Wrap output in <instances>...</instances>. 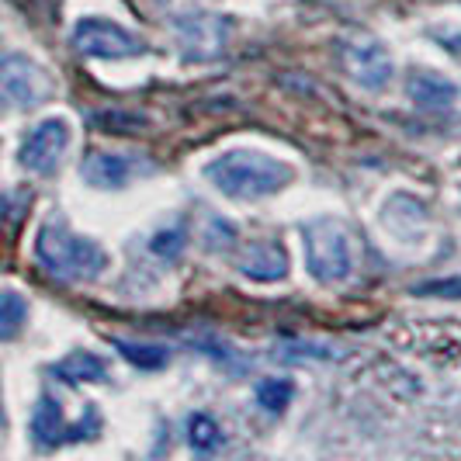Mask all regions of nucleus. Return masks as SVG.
<instances>
[{"label": "nucleus", "mask_w": 461, "mask_h": 461, "mask_svg": "<svg viewBox=\"0 0 461 461\" xmlns=\"http://www.w3.org/2000/svg\"><path fill=\"white\" fill-rule=\"evenodd\" d=\"M205 181L230 202H260L295 181V167L260 149H230L205 163Z\"/></svg>", "instance_id": "nucleus-1"}, {"label": "nucleus", "mask_w": 461, "mask_h": 461, "mask_svg": "<svg viewBox=\"0 0 461 461\" xmlns=\"http://www.w3.org/2000/svg\"><path fill=\"white\" fill-rule=\"evenodd\" d=\"M35 257L59 281H94L112 267V257L97 240L73 232L59 219L42 222V230L35 236Z\"/></svg>", "instance_id": "nucleus-2"}, {"label": "nucleus", "mask_w": 461, "mask_h": 461, "mask_svg": "<svg viewBox=\"0 0 461 461\" xmlns=\"http://www.w3.org/2000/svg\"><path fill=\"white\" fill-rule=\"evenodd\" d=\"M302 250H305L309 275L320 285H344L357 267L354 236L340 219H330V215L302 226Z\"/></svg>", "instance_id": "nucleus-3"}, {"label": "nucleus", "mask_w": 461, "mask_h": 461, "mask_svg": "<svg viewBox=\"0 0 461 461\" xmlns=\"http://www.w3.org/2000/svg\"><path fill=\"white\" fill-rule=\"evenodd\" d=\"M52 94H56V84H52V77H49V69L42 63H35L24 52L0 56V97L11 108L32 112V108L46 104Z\"/></svg>", "instance_id": "nucleus-4"}, {"label": "nucleus", "mask_w": 461, "mask_h": 461, "mask_svg": "<svg viewBox=\"0 0 461 461\" xmlns=\"http://www.w3.org/2000/svg\"><path fill=\"white\" fill-rule=\"evenodd\" d=\"M69 42L80 56H91V59H129L146 52V42L139 35L108 18H80L69 32Z\"/></svg>", "instance_id": "nucleus-5"}, {"label": "nucleus", "mask_w": 461, "mask_h": 461, "mask_svg": "<svg viewBox=\"0 0 461 461\" xmlns=\"http://www.w3.org/2000/svg\"><path fill=\"white\" fill-rule=\"evenodd\" d=\"M69 142H73V129L63 115L42 118L18 146V163L22 170L35 174V177H49L59 170V163L67 157Z\"/></svg>", "instance_id": "nucleus-6"}, {"label": "nucleus", "mask_w": 461, "mask_h": 461, "mask_svg": "<svg viewBox=\"0 0 461 461\" xmlns=\"http://www.w3.org/2000/svg\"><path fill=\"white\" fill-rule=\"evenodd\" d=\"M94 434H101V420H97L94 410H84V420L69 427L59 399L49 393L39 399V406H35V413H32V440H35L39 451H52V447H59V444L94 438Z\"/></svg>", "instance_id": "nucleus-7"}, {"label": "nucleus", "mask_w": 461, "mask_h": 461, "mask_svg": "<svg viewBox=\"0 0 461 461\" xmlns=\"http://www.w3.org/2000/svg\"><path fill=\"white\" fill-rule=\"evenodd\" d=\"M344 67L350 73V80L361 87V91L371 94H382L389 91L395 77V63H393V52L375 42V39H361V42H350L344 49Z\"/></svg>", "instance_id": "nucleus-8"}, {"label": "nucleus", "mask_w": 461, "mask_h": 461, "mask_svg": "<svg viewBox=\"0 0 461 461\" xmlns=\"http://www.w3.org/2000/svg\"><path fill=\"white\" fill-rule=\"evenodd\" d=\"M80 174L91 187L118 191V187L132 185L142 174H149V163L142 157H129V153H91L80 167Z\"/></svg>", "instance_id": "nucleus-9"}, {"label": "nucleus", "mask_w": 461, "mask_h": 461, "mask_svg": "<svg viewBox=\"0 0 461 461\" xmlns=\"http://www.w3.org/2000/svg\"><path fill=\"white\" fill-rule=\"evenodd\" d=\"M226 28L230 22L222 14H187L185 22H177V39L181 52L187 59H212L222 52L226 42Z\"/></svg>", "instance_id": "nucleus-10"}, {"label": "nucleus", "mask_w": 461, "mask_h": 461, "mask_svg": "<svg viewBox=\"0 0 461 461\" xmlns=\"http://www.w3.org/2000/svg\"><path fill=\"white\" fill-rule=\"evenodd\" d=\"M406 97L427 115H447L458 104V84L434 69H413L406 77Z\"/></svg>", "instance_id": "nucleus-11"}, {"label": "nucleus", "mask_w": 461, "mask_h": 461, "mask_svg": "<svg viewBox=\"0 0 461 461\" xmlns=\"http://www.w3.org/2000/svg\"><path fill=\"white\" fill-rule=\"evenodd\" d=\"M236 267L250 281H260V285H275L288 275V254L285 247L275 243V240H260V243H247L240 257H236Z\"/></svg>", "instance_id": "nucleus-12"}, {"label": "nucleus", "mask_w": 461, "mask_h": 461, "mask_svg": "<svg viewBox=\"0 0 461 461\" xmlns=\"http://www.w3.org/2000/svg\"><path fill=\"white\" fill-rule=\"evenodd\" d=\"M52 375H56L59 382H69V385H91V382H108L112 368H108V361H104L101 354H94V350H73L63 361L52 365Z\"/></svg>", "instance_id": "nucleus-13"}, {"label": "nucleus", "mask_w": 461, "mask_h": 461, "mask_svg": "<svg viewBox=\"0 0 461 461\" xmlns=\"http://www.w3.org/2000/svg\"><path fill=\"white\" fill-rule=\"evenodd\" d=\"M28 323V299L14 288H0V344L14 340Z\"/></svg>", "instance_id": "nucleus-14"}, {"label": "nucleus", "mask_w": 461, "mask_h": 461, "mask_svg": "<svg viewBox=\"0 0 461 461\" xmlns=\"http://www.w3.org/2000/svg\"><path fill=\"white\" fill-rule=\"evenodd\" d=\"M187 444H191L198 455L219 451V447H222V430H219V423L205 413H194L187 420Z\"/></svg>", "instance_id": "nucleus-15"}, {"label": "nucleus", "mask_w": 461, "mask_h": 461, "mask_svg": "<svg viewBox=\"0 0 461 461\" xmlns=\"http://www.w3.org/2000/svg\"><path fill=\"white\" fill-rule=\"evenodd\" d=\"M292 395H295V385L288 378H267V382L257 385V402L271 413H281L292 402Z\"/></svg>", "instance_id": "nucleus-16"}, {"label": "nucleus", "mask_w": 461, "mask_h": 461, "mask_svg": "<svg viewBox=\"0 0 461 461\" xmlns=\"http://www.w3.org/2000/svg\"><path fill=\"white\" fill-rule=\"evenodd\" d=\"M122 350V357L125 361H132L139 368H163L167 365V347H157V344H118Z\"/></svg>", "instance_id": "nucleus-17"}, {"label": "nucleus", "mask_w": 461, "mask_h": 461, "mask_svg": "<svg viewBox=\"0 0 461 461\" xmlns=\"http://www.w3.org/2000/svg\"><path fill=\"white\" fill-rule=\"evenodd\" d=\"M181 247H185V230H181V226L160 230L153 240H149V250H153L157 257H177L181 254Z\"/></svg>", "instance_id": "nucleus-18"}, {"label": "nucleus", "mask_w": 461, "mask_h": 461, "mask_svg": "<svg viewBox=\"0 0 461 461\" xmlns=\"http://www.w3.org/2000/svg\"><path fill=\"white\" fill-rule=\"evenodd\" d=\"M416 295H438V299H461V277H444V281H427L416 288Z\"/></svg>", "instance_id": "nucleus-19"}, {"label": "nucleus", "mask_w": 461, "mask_h": 461, "mask_svg": "<svg viewBox=\"0 0 461 461\" xmlns=\"http://www.w3.org/2000/svg\"><path fill=\"white\" fill-rule=\"evenodd\" d=\"M7 427V410H4V389H0V430Z\"/></svg>", "instance_id": "nucleus-20"}]
</instances>
